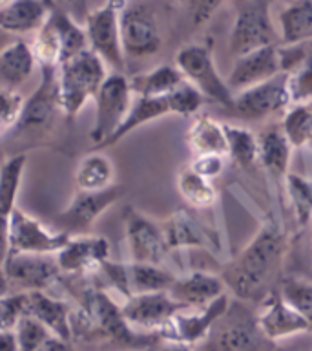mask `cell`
<instances>
[{
  "label": "cell",
  "instance_id": "cell-32",
  "mask_svg": "<svg viewBox=\"0 0 312 351\" xmlns=\"http://www.w3.org/2000/svg\"><path fill=\"white\" fill-rule=\"evenodd\" d=\"M48 21L57 32L60 43V62L82 53L88 49V38L84 27H81L73 19H70L68 13H64L55 5H49Z\"/></svg>",
  "mask_w": 312,
  "mask_h": 351
},
{
  "label": "cell",
  "instance_id": "cell-46",
  "mask_svg": "<svg viewBox=\"0 0 312 351\" xmlns=\"http://www.w3.org/2000/svg\"><path fill=\"white\" fill-rule=\"evenodd\" d=\"M37 351H75V350L71 348L68 340H60L57 339V337H53V339H49L42 348H38Z\"/></svg>",
  "mask_w": 312,
  "mask_h": 351
},
{
  "label": "cell",
  "instance_id": "cell-19",
  "mask_svg": "<svg viewBox=\"0 0 312 351\" xmlns=\"http://www.w3.org/2000/svg\"><path fill=\"white\" fill-rule=\"evenodd\" d=\"M60 273L84 274L99 271L109 260V241L104 236L79 234L71 236L68 243L57 254Z\"/></svg>",
  "mask_w": 312,
  "mask_h": 351
},
{
  "label": "cell",
  "instance_id": "cell-44",
  "mask_svg": "<svg viewBox=\"0 0 312 351\" xmlns=\"http://www.w3.org/2000/svg\"><path fill=\"white\" fill-rule=\"evenodd\" d=\"M223 4L224 0H186L190 22L194 26L207 24Z\"/></svg>",
  "mask_w": 312,
  "mask_h": 351
},
{
  "label": "cell",
  "instance_id": "cell-42",
  "mask_svg": "<svg viewBox=\"0 0 312 351\" xmlns=\"http://www.w3.org/2000/svg\"><path fill=\"white\" fill-rule=\"evenodd\" d=\"M27 307V293H11L0 298V329H15Z\"/></svg>",
  "mask_w": 312,
  "mask_h": 351
},
{
  "label": "cell",
  "instance_id": "cell-11",
  "mask_svg": "<svg viewBox=\"0 0 312 351\" xmlns=\"http://www.w3.org/2000/svg\"><path fill=\"white\" fill-rule=\"evenodd\" d=\"M4 269L13 293L48 291L62 274L55 254L10 252V256L5 258Z\"/></svg>",
  "mask_w": 312,
  "mask_h": 351
},
{
  "label": "cell",
  "instance_id": "cell-26",
  "mask_svg": "<svg viewBox=\"0 0 312 351\" xmlns=\"http://www.w3.org/2000/svg\"><path fill=\"white\" fill-rule=\"evenodd\" d=\"M281 46L303 44L312 40V0H292L279 11L278 22Z\"/></svg>",
  "mask_w": 312,
  "mask_h": 351
},
{
  "label": "cell",
  "instance_id": "cell-50",
  "mask_svg": "<svg viewBox=\"0 0 312 351\" xmlns=\"http://www.w3.org/2000/svg\"><path fill=\"white\" fill-rule=\"evenodd\" d=\"M13 0H0V10H4L5 5H10Z\"/></svg>",
  "mask_w": 312,
  "mask_h": 351
},
{
  "label": "cell",
  "instance_id": "cell-13",
  "mask_svg": "<svg viewBox=\"0 0 312 351\" xmlns=\"http://www.w3.org/2000/svg\"><path fill=\"white\" fill-rule=\"evenodd\" d=\"M181 311H185V307L174 300L168 291L131 295L125 298V304L120 306V313L130 328L157 333H161Z\"/></svg>",
  "mask_w": 312,
  "mask_h": 351
},
{
  "label": "cell",
  "instance_id": "cell-24",
  "mask_svg": "<svg viewBox=\"0 0 312 351\" xmlns=\"http://www.w3.org/2000/svg\"><path fill=\"white\" fill-rule=\"evenodd\" d=\"M49 5L44 0H13L0 10V27L15 37L35 33L48 19Z\"/></svg>",
  "mask_w": 312,
  "mask_h": 351
},
{
  "label": "cell",
  "instance_id": "cell-8",
  "mask_svg": "<svg viewBox=\"0 0 312 351\" xmlns=\"http://www.w3.org/2000/svg\"><path fill=\"white\" fill-rule=\"evenodd\" d=\"M278 27L270 19L267 2L252 0L243 5L230 27L229 48L234 57L250 53L265 46H279Z\"/></svg>",
  "mask_w": 312,
  "mask_h": 351
},
{
  "label": "cell",
  "instance_id": "cell-41",
  "mask_svg": "<svg viewBox=\"0 0 312 351\" xmlns=\"http://www.w3.org/2000/svg\"><path fill=\"white\" fill-rule=\"evenodd\" d=\"M24 108V97L16 90L0 86V132L4 134L18 125Z\"/></svg>",
  "mask_w": 312,
  "mask_h": 351
},
{
  "label": "cell",
  "instance_id": "cell-47",
  "mask_svg": "<svg viewBox=\"0 0 312 351\" xmlns=\"http://www.w3.org/2000/svg\"><path fill=\"white\" fill-rule=\"evenodd\" d=\"M144 351H192V346L174 342V340H166V344L157 346V348H150V350Z\"/></svg>",
  "mask_w": 312,
  "mask_h": 351
},
{
  "label": "cell",
  "instance_id": "cell-39",
  "mask_svg": "<svg viewBox=\"0 0 312 351\" xmlns=\"http://www.w3.org/2000/svg\"><path fill=\"white\" fill-rule=\"evenodd\" d=\"M279 295L305 318L312 331V282L300 278L285 280Z\"/></svg>",
  "mask_w": 312,
  "mask_h": 351
},
{
  "label": "cell",
  "instance_id": "cell-20",
  "mask_svg": "<svg viewBox=\"0 0 312 351\" xmlns=\"http://www.w3.org/2000/svg\"><path fill=\"white\" fill-rule=\"evenodd\" d=\"M26 169V156H11L0 167V265L10 256V221L16 208L22 178Z\"/></svg>",
  "mask_w": 312,
  "mask_h": 351
},
{
  "label": "cell",
  "instance_id": "cell-12",
  "mask_svg": "<svg viewBox=\"0 0 312 351\" xmlns=\"http://www.w3.org/2000/svg\"><path fill=\"white\" fill-rule=\"evenodd\" d=\"M71 234L48 229L35 216L16 207L10 221V252L57 254L68 243Z\"/></svg>",
  "mask_w": 312,
  "mask_h": 351
},
{
  "label": "cell",
  "instance_id": "cell-33",
  "mask_svg": "<svg viewBox=\"0 0 312 351\" xmlns=\"http://www.w3.org/2000/svg\"><path fill=\"white\" fill-rule=\"evenodd\" d=\"M175 185L179 196L194 208H208L218 202V191L213 186V181L196 172L190 165L179 170Z\"/></svg>",
  "mask_w": 312,
  "mask_h": 351
},
{
  "label": "cell",
  "instance_id": "cell-25",
  "mask_svg": "<svg viewBox=\"0 0 312 351\" xmlns=\"http://www.w3.org/2000/svg\"><path fill=\"white\" fill-rule=\"evenodd\" d=\"M37 66L31 44L22 37L15 38L10 46L0 51V84L16 90L33 75Z\"/></svg>",
  "mask_w": 312,
  "mask_h": 351
},
{
  "label": "cell",
  "instance_id": "cell-18",
  "mask_svg": "<svg viewBox=\"0 0 312 351\" xmlns=\"http://www.w3.org/2000/svg\"><path fill=\"white\" fill-rule=\"evenodd\" d=\"M279 73H283L279 46H265V48L254 49L250 53L235 57L234 66L226 75V84L235 95V93L256 86L259 82L268 81Z\"/></svg>",
  "mask_w": 312,
  "mask_h": 351
},
{
  "label": "cell",
  "instance_id": "cell-30",
  "mask_svg": "<svg viewBox=\"0 0 312 351\" xmlns=\"http://www.w3.org/2000/svg\"><path fill=\"white\" fill-rule=\"evenodd\" d=\"M259 143V154L257 161L263 165V169L274 178H281L289 174L290 158H292V145L285 137L281 128H268L257 136Z\"/></svg>",
  "mask_w": 312,
  "mask_h": 351
},
{
  "label": "cell",
  "instance_id": "cell-48",
  "mask_svg": "<svg viewBox=\"0 0 312 351\" xmlns=\"http://www.w3.org/2000/svg\"><path fill=\"white\" fill-rule=\"evenodd\" d=\"M13 289H11L10 278H8V274H5L4 265H0V298H4V296L11 295Z\"/></svg>",
  "mask_w": 312,
  "mask_h": 351
},
{
  "label": "cell",
  "instance_id": "cell-31",
  "mask_svg": "<svg viewBox=\"0 0 312 351\" xmlns=\"http://www.w3.org/2000/svg\"><path fill=\"white\" fill-rule=\"evenodd\" d=\"M126 273H128L130 296L141 295V293L170 291V287L177 280V274L172 273L166 265H157V263L128 262Z\"/></svg>",
  "mask_w": 312,
  "mask_h": 351
},
{
  "label": "cell",
  "instance_id": "cell-14",
  "mask_svg": "<svg viewBox=\"0 0 312 351\" xmlns=\"http://www.w3.org/2000/svg\"><path fill=\"white\" fill-rule=\"evenodd\" d=\"M290 106L287 90V73H279L256 86H250L234 95L235 114L243 119L261 121L278 115Z\"/></svg>",
  "mask_w": 312,
  "mask_h": 351
},
{
  "label": "cell",
  "instance_id": "cell-27",
  "mask_svg": "<svg viewBox=\"0 0 312 351\" xmlns=\"http://www.w3.org/2000/svg\"><path fill=\"white\" fill-rule=\"evenodd\" d=\"M186 143L194 156L205 154H221L229 158L224 123L213 119L212 115L197 114L186 132Z\"/></svg>",
  "mask_w": 312,
  "mask_h": 351
},
{
  "label": "cell",
  "instance_id": "cell-5",
  "mask_svg": "<svg viewBox=\"0 0 312 351\" xmlns=\"http://www.w3.org/2000/svg\"><path fill=\"white\" fill-rule=\"evenodd\" d=\"M212 351H272L257 326L256 315L245 306V302H230L229 309L210 333Z\"/></svg>",
  "mask_w": 312,
  "mask_h": 351
},
{
  "label": "cell",
  "instance_id": "cell-28",
  "mask_svg": "<svg viewBox=\"0 0 312 351\" xmlns=\"http://www.w3.org/2000/svg\"><path fill=\"white\" fill-rule=\"evenodd\" d=\"M75 186L82 192H101L115 185L114 161L101 150L90 152L79 161L75 170Z\"/></svg>",
  "mask_w": 312,
  "mask_h": 351
},
{
  "label": "cell",
  "instance_id": "cell-7",
  "mask_svg": "<svg viewBox=\"0 0 312 351\" xmlns=\"http://www.w3.org/2000/svg\"><path fill=\"white\" fill-rule=\"evenodd\" d=\"M120 43L126 59H146L163 46L157 16L144 2H126L120 11Z\"/></svg>",
  "mask_w": 312,
  "mask_h": 351
},
{
  "label": "cell",
  "instance_id": "cell-3",
  "mask_svg": "<svg viewBox=\"0 0 312 351\" xmlns=\"http://www.w3.org/2000/svg\"><path fill=\"white\" fill-rule=\"evenodd\" d=\"M133 97L135 95L131 92L130 81L122 71L108 73L93 97L95 117L90 130V139L95 147H106V143L119 130V126L130 112Z\"/></svg>",
  "mask_w": 312,
  "mask_h": 351
},
{
  "label": "cell",
  "instance_id": "cell-2",
  "mask_svg": "<svg viewBox=\"0 0 312 351\" xmlns=\"http://www.w3.org/2000/svg\"><path fill=\"white\" fill-rule=\"evenodd\" d=\"M106 77V62L90 48L60 62L57 68V79L62 115L68 119H75L84 104L93 101Z\"/></svg>",
  "mask_w": 312,
  "mask_h": 351
},
{
  "label": "cell",
  "instance_id": "cell-51",
  "mask_svg": "<svg viewBox=\"0 0 312 351\" xmlns=\"http://www.w3.org/2000/svg\"><path fill=\"white\" fill-rule=\"evenodd\" d=\"M272 351H292V350H289V348H278V346H274Z\"/></svg>",
  "mask_w": 312,
  "mask_h": 351
},
{
  "label": "cell",
  "instance_id": "cell-22",
  "mask_svg": "<svg viewBox=\"0 0 312 351\" xmlns=\"http://www.w3.org/2000/svg\"><path fill=\"white\" fill-rule=\"evenodd\" d=\"M26 315H31L51 331L53 337L70 342L73 337V313L68 302L49 295L48 291L27 293Z\"/></svg>",
  "mask_w": 312,
  "mask_h": 351
},
{
  "label": "cell",
  "instance_id": "cell-37",
  "mask_svg": "<svg viewBox=\"0 0 312 351\" xmlns=\"http://www.w3.org/2000/svg\"><path fill=\"white\" fill-rule=\"evenodd\" d=\"M33 55L40 68H59L60 64V43L55 27L46 19L42 27L35 32L31 44Z\"/></svg>",
  "mask_w": 312,
  "mask_h": 351
},
{
  "label": "cell",
  "instance_id": "cell-45",
  "mask_svg": "<svg viewBox=\"0 0 312 351\" xmlns=\"http://www.w3.org/2000/svg\"><path fill=\"white\" fill-rule=\"evenodd\" d=\"M0 351H21L13 329H0Z\"/></svg>",
  "mask_w": 312,
  "mask_h": 351
},
{
  "label": "cell",
  "instance_id": "cell-29",
  "mask_svg": "<svg viewBox=\"0 0 312 351\" xmlns=\"http://www.w3.org/2000/svg\"><path fill=\"white\" fill-rule=\"evenodd\" d=\"M128 81L133 95L139 97H163L186 82L175 64L155 66L153 70L128 77Z\"/></svg>",
  "mask_w": 312,
  "mask_h": 351
},
{
  "label": "cell",
  "instance_id": "cell-40",
  "mask_svg": "<svg viewBox=\"0 0 312 351\" xmlns=\"http://www.w3.org/2000/svg\"><path fill=\"white\" fill-rule=\"evenodd\" d=\"M287 90L290 104L311 103L312 101V62L298 66L287 73Z\"/></svg>",
  "mask_w": 312,
  "mask_h": 351
},
{
  "label": "cell",
  "instance_id": "cell-36",
  "mask_svg": "<svg viewBox=\"0 0 312 351\" xmlns=\"http://www.w3.org/2000/svg\"><path fill=\"white\" fill-rule=\"evenodd\" d=\"M283 181L296 221L301 227L312 223V178L289 172Z\"/></svg>",
  "mask_w": 312,
  "mask_h": 351
},
{
  "label": "cell",
  "instance_id": "cell-34",
  "mask_svg": "<svg viewBox=\"0 0 312 351\" xmlns=\"http://www.w3.org/2000/svg\"><path fill=\"white\" fill-rule=\"evenodd\" d=\"M281 130L292 148L309 147L312 136V101L290 104L283 112Z\"/></svg>",
  "mask_w": 312,
  "mask_h": 351
},
{
  "label": "cell",
  "instance_id": "cell-4",
  "mask_svg": "<svg viewBox=\"0 0 312 351\" xmlns=\"http://www.w3.org/2000/svg\"><path fill=\"white\" fill-rule=\"evenodd\" d=\"M175 66L185 81L196 88L205 99H210L224 108L234 106V92L230 90L218 66L213 62L212 49L205 44H186L175 53Z\"/></svg>",
  "mask_w": 312,
  "mask_h": 351
},
{
  "label": "cell",
  "instance_id": "cell-52",
  "mask_svg": "<svg viewBox=\"0 0 312 351\" xmlns=\"http://www.w3.org/2000/svg\"><path fill=\"white\" fill-rule=\"evenodd\" d=\"M309 147H311V148H312V136H311V143H309Z\"/></svg>",
  "mask_w": 312,
  "mask_h": 351
},
{
  "label": "cell",
  "instance_id": "cell-38",
  "mask_svg": "<svg viewBox=\"0 0 312 351\" xmlns=\"http://www.w3.org/2000/svg\"><path fill=\"white\" fill-rule=\"evenodd\" d=\"M13 331H15L18 350L21 351H37L49 339H53L51 331L42 322H38L37 318H33L31 315H24Z\"/></svg>",
  "mask_w": 312,
  "mask_h": 351
},
{
  "label": "cell",
  "instance_id": "cell-49",
  "mask_svg": "<svg viewBox=\"0 0 312 351\" xmlns=\"http://www.w3.org/2000/svg\"><path fill=\"white\" fill-rule=\"evenodd\" d=\"M15 38H18V37H15V35H11V33H8V32H5V29H2V27H0V51H2V49H4L5 46H10V44L13 43Z\"/></svg>",
  "mask_w": 312,
  "mask_h": 351
},
{
  "label": "cell",
  "instance_id": "cell-15",
  "mask_svg": "<svg viewBox=\"0 0 312 351\" xmlns=\"http://www.w3.org/2000/svg\"><path fill=\"white\" fill-rule=\"evenodd\" d=\"M256 320L263 337L276 346L285 340L312 333L305 318L276 291H270L263 298L261 307L256 313Z\"/></svg>",
  "mask_w": 312,
  "mask_h": 351
},
{
  "label": "cell",
  "instance_id": "cell-35",
  "mask_svg": "<svg viewBox=\"0 0 312 351\" xmlns=\"http://www.w3.org/2000/svg\"><path fill=\"white\" fill-rule=\"evenodd\" d=\"M224 134H226V147H229V159L235 163L248 169L257 161L259 154V143L257 136L246 126L232 125L224 123Z\"/></svg>",
  "mask_w": 312,
  "mask_h": 351
},
{
  "label": "cell",
  "instance_id": "cell-10",
  "mask_svg": "<svg viewBox=\"0 0 312 351\" xmlns=\"http://www.w3.org/2000/svg\"><path fill=\"white\" fill-rule=\"evenodd\" d=\"M120 196H122V191L115 185L101 192L77 191L71 202L55 216L57 230H64L71 236L90 234L97 219L112 205L119 202Z\"/></svg>",
  "mask_w": 312,
  "mask_h": 351
},
{
  "label": "cell",
  "instance_id": "cell-43",
  "mask_svg": "<svg viewBox=\"0 0 312 351\" xmlns=\"http://www.w3.org/2000/svg\"><path fill=\"white\" fill-rule=\"evenodd\" d=\"M226 156L221 154H205V156H194L190 167L208 180H216L224 172L226 167Z\"/></svg>",
  "mask_w": 312,
  "mask_h": 351
},
{
  "label": "cell",
  "instance_id": "cell-21",
  "mask_svg": "<svg viewBox=\"0 0 312 351\" xmlns=\"http://www.w3.org/2000/svg\"><path fill=\"white\" fill-rule=\"evenodd\" d=\"M174 300L185 309H201L226 293L223 278L207 271H192L186 276H177L168 291Z\"/></svg>",
  "mask_w": 312,
  "mask_h": 351
},
{
  "label": "cell",
  "instance_id": "cell-1",
  "mask_svg": "<svg viewBox=\"0 0 312 351\" xmlns=\"http://www.w3.org/2000/svg\"><path fill=\"white\" fill-rule=\"evenodd\" d=\"M285 251L283 230L276 223H265L245 249L224 265L219 276L237 300H263L270 293L274 280L278 278Z\"/></svg>",
  "mask_w": 312,
  "mask_h": 351
},
{
  "label": "cell",
  "instance_id": "cell-6",
  "mask_svg": "<svg viewBox=\"0 0 312 351\" xmlns=\"http://www.w3.org/2000/svg\"><path fill=\"white\" fill-rule=\"evenodd\" d=\"M128 0H106L86 16L84 32H86L88 48L97 53L112 66L114 71L125 70V51L120 43V11Z\"/></svg>",
  "mask_w": 312,
  "mask_h": 351
},
{
  "label": "cell",
  "instance_id": "cell-9",
  "mask_svg": "<svg viewBox=\"0 0 312 351\" xmlns=\"http://www.w3.org/2000/svg\"><path fill=\"white\" fill-rule=\"evenodd\" d=\"M125 240L130 262L166 265L170 249L164 240L161 223L153 221L146 214L139 213L137 208H126Z\"/></svg>",
  "mask_w": 312,
  "mask_h": 351
},
{
  "label": "cell",
  "instance_id": "cell-16",
  "mask_svg": "<svg viewBox=\"0 0 312 351\" xmlns=\"http://www.w3.org/2000/svg\"><path fill=\"white\" fill-rule=\"evenodd\" d=\"M230 302H232L230 295L224 293L201 309H192V311L185 309V311L177 313L174 320L159 335H163L164 340H174L181 344H199L210 337L213 326L229 309Z\"/></svg>",
  "mask_w": 312,
  "mask_h": 351
},
{
  "label": "cell",
  "instance_id": "cell-17",
  "mask_svg": "<svg viewBox=\"0 0 312 351\" xmlns=\"http://www.w3.org/2000/svg\"><path fill=\"white\" fill-rule=\"evenodd\" d=\"M57 114H62L57 68H42V81L29 97L24 99V108L16 128L29 132L48 130Z\"/></svg>",
  "mask_w": 312,
  "mask_h": 351
},
{
  "label": "cell",
  "instance_id": "cell-23",
  "mask_svg": "<svg viewBox=\"0 0 312 351\" xmlns=\"http://www.w3.org/2000/svg\"><path fill=\"white\" fill-rule=\"evenodd\" d=\"M164 240L170 252L181 249H208L212 247V240L199 221L186 210H177L161 221Z\"/></svg>",
  "mask_w": 312,
  "mask_h": 351
}]
</instances>
